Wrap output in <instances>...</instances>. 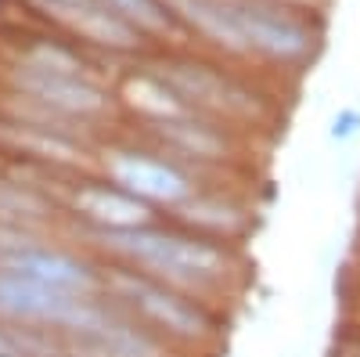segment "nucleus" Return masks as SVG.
<instances>
[{"mask_svg": "<svg viewBox=\"0 0 360 357\" xmlns=\"http://www.w3.org/2000/svg\"><path fill=\"white\" fill-rule=\"evenodd\" d=\"M195 29L231 51H259L270 58H299L310 51V29L295 15L256 0H169Z\"/></svg>", "mask_w": 360, "mask_h": 357, "instance_id": "nucleus-1", "label": "nucleus"}, {"mask_svg": "<svg viewBox=\"0 0 360 357\" xmlns=\"http://www.w3.org/2000/svg\"><path fill=\"white\" fill-rule=\"evenodd\" d=\"M105 246L141 267H152V271H159L173 282H213L227 267L224 253L213 246L162 234V231H144V227L105 231Z\"/></svg>", "mask_w": 360, "mask_h": 357, "instance_id": "nucleus-2", "label": "nucleus"}, {"mask_svg": "<svg viewBox=\"0 0 360 357\" xmlns=\"http://www.w3.org/2000/svg\"><path fill=\"white\" fill-rule=\"evenodd\" d=\"M69 332V353L72 357H159L155 343L130 329L127 321L112 318L108 311L86 303L62 325Z\"/></svg>", "mask_w": 360, "mask_h": 357, "instance_id": "nucleus-3", "label": "nucleus"}, {"mask_svg": "<svg viewBox=\"0 0 360 357\" xmlns=\"http://www.w3.org/2000/svg\"><path fill=\"white\" fill-rule=\"evenodd\" d=\"M15 83L33 101L54 112H65V115H94L105 108L101 87H94L79 69H47V65L25 62L15 73Z\"/></svg>", "mask_w": 360, "mask_h": 357, "instance_id": "nucleus-4", "label": "nucleus"}, {"mask_svg": "<svg viewBox=\"0 0 360 357\" xmlns=\"http://www.w3.org/2000/svg\"><path fill=\"white\" fill-rule=\"evenodd\" d=\"M86 296H69L11 271H0V318H11L18 325H62L83 307Z\"/></svg>", "mask_w": 360, "mask_h": 357, "instance_id": "nucleus-5", "label": "nucleus"}, {"mask_svg": "<svg viewBox=\"0 0 360 357\" xmlns=\"http://www.w3.org/2000/svg\"><path fill=\"white\" fill-rule=\"evenodd\" d=\"M115 292L123 296V300H130L144 318H152L155 325H162L166 332L173 336H184V339H195L202 336L209 325L202 318V311H195L191 303H184L180 296L166 292L162 285H152L148 278H134V275H119L112 278Z\"/></svg>", "mask_w": 360, "mask_h": 357, "instance_id": "nucleus-6", "label": "nucleus"}, {"mask_svg": "<svg viewBox=\"0 0 360 357\" xmlns=\"http://www.w3.org/2000/svg\"><path fill=\"white\" fill-rule=\"evenodd\" d=\"M33 4L58 25L79 33L83 40H94L105 47H134L137 33L115 11H108L105 0H33Z\"/></svg>", "mask_w": 360, "mask_h": 357, "instance_id": "nucleus-7", "label": "nucleus"}, {"mask_svg": "<svg viewBox=\"0 0 360 357\" xmlns=\"http://www.w3.org/2000/svg\"><path fill=\"white\" fill-rule=\"evenodd\" d=\"M162 83L169 91L191 98L195 105L202 108H213V112H227V115H249L256 105L252 98L242 91V87H234L231 80L209 73L202 65H166L162 73Z\"/></svg>", "mask_w": 360, "mask_h": 357, "instance_id": "nucleus-8", "label": "nucleus"}, {"mask_svg": "<svg viewBox=\"0 0 360 357\" xmlns=\"http://www.w3.org/2000/svg\"><path fill=\"white\" fill-rule=\"evenodd\" d=\"M0 271H11L18 278H29L37 285L69 292V296H86L90 285H94V278H90V271L79 260L65 253H51V249H18L0 263Z\"/></svg>", "mask_w": 360, "mask_h": 357, "instance_id": "nucleus-9", "label": "nucleus"}, {"mask_svg": "<svg viewBox=\"0 0 360 357\" xmlns=\"http://www.w3.org/2000/svg\"><path fill=\"white\" fill-rule=\"evenodd\" d=\"M108 173L130 195H141V199H155V202H180V199H188V181L173 166L155 163V159H144V156H134V152L108 156Z\"/></svg>", "mask_w": 360, "mask_h": 357, "instance_id": "nucleus-10", "label": "nucleus"}, {"mask_svg": "<svg viewBox=\"0 0 360 357\" xmlns=\"http://www.w3.org/2000/svg\"><path fill=\"white\" fill-rule=\"evenodd\" d=\"M76 210L101 224L105 231H127V227H141L144 224V206L134 195L123 192H108V188H79L76 192Z\"/></svg>", "mask_w": 360, "mask_h": 357, "instance_id": "nucleus-11", "label": "nucleus"}, {"mask_svg": "<svg viewBox=\"0 0 360 357\" xmlns=\"http://www.w3.org/2000/svg\"><path fill=\"white\" fill-rule=\"evenodd\" d=\"M0 353L4 357H72L65 343H58L33 325H15V329H0Z\"/></svg>", "mask_w": 360, "mask_h": 357, "instance_id": "nucleus-12", "label": "nucleus"}, {"mask_svg": "<svg viewBox=\"0 0 360 357\" xmlns=\"http://www.w3.org/2000/svg\"><path fill=\"white\" fill-rule=\"evenodd\" d=\"M108 11H115L134 33L148 29V33H169L173 29V8L166 0H105Z\"/></svg>", "mask_w": 360, "mask_h": 357, "instance_id": "nucleus-13", "label": "nucleus"}, {"mask_svg": "<svg viewBox=\"0 0 360 357\" xmlns=\"http://www.w3.org/2000/svg\"><path fill=\"white\" fill-rule=\"evenodd\" d=\"M159 130H162L173 144L188 148V152H195V156H209V159H213L220 148H224L217 134H209L205 127H191V123H184V119H162Z\"/></svg>", "mask_w": 360, "mask_h": 357, "instance_id": "nucleus-14", "label": "nucleus"}, {"mask_svg": "<svg viewBox=\"0 0 360 357\" xmlns=\"http://www.w3.org/2000/svg\"><path fill=\"white\" fill-rule=\"evenodd\" d=\"M130 101L137 105V108H144V112H155V115H162V119H176L180 115V105L173 101V91L166 83H155V80H141V83H134L130 87Z\"/></svg>", "mask_w": 360, "mask_h": 357, "instance_id": "nucleus-15", "label": "nucleus"}, {"mask_svg": "<svg viewBox=\"0 0 360 357\" xmlns=\"http://www.w3.org/2000/svg\"><path fill=\"white\" fill-rule=\"evenodd\" d=\"M353 123H356V115H353V112H342V115H335V130H332V134H335V137H349V134L356 130Z\"/></svg>", "mask_w": 360, "mask_h": 357, "instance_id": "nucleus-16", "label": "nucleus"}, {"mask_svg": "<svg viewBox=\"0 0 360 357\" xmlns=\"http://www.w3.org/2000/svg\"><path fill=\"white\" fill-rule=\"evenodd\" d=\"M0 357H4V353H0Z\"/></svg>", "mask_w": 360, "mask_h": 357, "instance_id": "nucleus-17", "label": "nucleus"}]
</instances>
